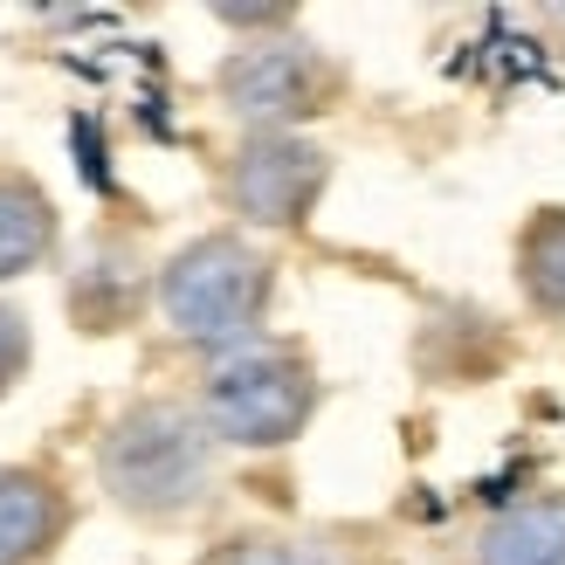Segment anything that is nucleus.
Instances as JSON below:
<instances>
[{"label": "nucleus", "mask_w": 565, "mask_h": 565, "mask_svg": "<svg viewBox=\"0 0 565 565\" xmlns=\"http://www.w3.org/2000/svg\"><path fill=\"white\" fill-rule=\"evenodd\" d=\"M214 565H352V558L331 539H235L214 552Z\"/></svg>", "instance_id": "obj_10"}, {"label": "nucleus", "mask_w": 565, "mask_h": 565, "mask_svg": "<svg viewBox=\"0 0 565 565\" xmlns=\"http://www.w3.org/2000/svg\"><path fill=\"white\" fill-rule=\"evenodd\" d=\"M49 248H55L49 193L28 173H14V166H0V282L21 276V269H35Z\"/></svg>", "instance_id": "obj_8"}, {"label": "nucleus", "mask_w": 565, "mask_h": 565, "mask_svg": "<svg viewBox=\"0 0 565 565\" xmlns=\"http://www.w3.org/2000/svg\"><path fill=\"white\" fill-rule=\"evenodd\" d=\"M310 407H318V373L297 345H276V338H248V345L221 352L201 386V420L214 428V441L235 448L297 441Z\"/></svg>", "instance_id": "obj_3"}, {"label": "nucleus", "mask_w": 565, "mask_h": 565, "mask_svg": "<svg viewBox=\"0 0 565 565\" xmlns=\"http://www.w3.org/2000/svg\"><path fill=\"white\" fill-rule=\"evenodd\" d=\"M324 173L331 166H324L318 146H303L290 131H256L228 166V201H235L242 221H256V228H297V221H310V207H318Z\"/></svg>", "instance_id": "obj_5"}, {"label": "nucleus", "mask_w": 565, "mask_h": 565, "mask_svg": "<svg viewBox=\"0 0 565 565\" xmlns=\"http://www.w3.org/2000/svg\"><path fill=\"white\" fill-rule=\"evenodd\" d=\"M518 282H524L531 310L565 318V207L531 214V228L518 235Z\"/></svg>", "instance_id": "obj_9"}, {"label": "nucleus", "mask_w": 565, "mask_h": 565, "mask_svg": "<svg viewBox=\"0 0 565 565\" xmlns=\"http://www.w3.org/2000/svg\"><path fill=\"white\" fill-rule=\"evenodd\" d=\"M97 476L138 518H186L214 490V428L180 401H138L97 441Z\"/></svg>", "instance_id": "obj_1"}, {"label": "nucleus", "mask_w": 565, "mask_h": 565, "mask_svg": "<svg viewBox=\"0 0 565 565\" xmlns=\"http://www.w3.org/2000/svg\"><path fill=\"white\" fill-rule=\"evenodd\" d=\"M331 90H338V70L318 49H297V42H256L228 55V70H221V97L256 131H282L310 110H324Z\"/></svg>", "instance_id": "obj_4"}, {"label": "nucleus", "mask_w": 565, "mask_h": 565, "mask_svg": "<svg viewBox=\"0 0 565 565\" xmlns=\"http://www.w3.org/2000/svg\"><path fill=\"white\" fill-rule=\"evenodd\" d=\"M70 531V497L42 469H0V565H42Z\"/></svg>", "instance_id": "obj_6"}, {"label": "nucleus", "mask_w": 565, "mask_h": 565, "mask_svg": "<svg viewBox=\"0 0 565 565\" xmlns=\"http://www.w3.org/2000/svg\"><path fill=\"white\" fill-rule=\"evenodd\" d=\"M269 256L242 235H201L186 242L159 276V310L186 345H207V352H235L256 338L263 310H269Z\"/></svg>", "instance_id": "obj_2"}, {"label": "nucleus", "mask_w": 565, "mask_h": 565, "mask_svg": "<svg viewBox=\"0 0 565 565\" xmlns=\"http://www.w3.org/2000/svg\"><path fill=\"white\" fill-rule=\"evenodd\" d=\"M476 565H565V490L503 503L476 539Z\"/></svg>", "instance_id": "obj_7"}, {"label": "nucleus", "mask_w": 565, "mask_h": 565, "mask_svg": "<svg viewBox=\"0 0 565 565\" xmlns=\"http://www.w3.org/2000/svg\"><path fill=\"white\" fill-rule=\"evenodd\" d=\"M21 373H28V324H21V310L0 303V393H8Z\"/></svg>", "instance_id": "obj_11"}]
</instances>
